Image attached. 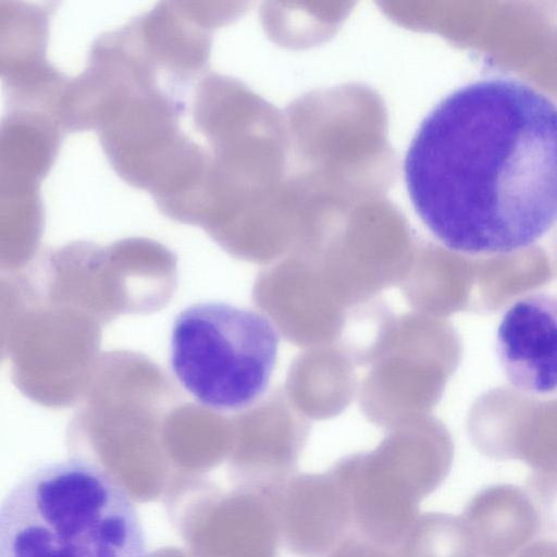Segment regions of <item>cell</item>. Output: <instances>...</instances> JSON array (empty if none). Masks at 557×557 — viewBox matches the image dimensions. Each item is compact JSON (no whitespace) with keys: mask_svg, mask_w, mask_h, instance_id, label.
Instances as JSON below:
<instances>
[{"mask_svg":"<svg viewBox=\"0 0 557 557\" xmlns=\"http://www.w3.org/2000/svg\"><path fill=\"white\" fill-rule=\"evenodd\" d=\"M404 173L416 212L449 250H523L557 223V104L517 78L469 83L423 119Z\"/></svg>","mask_w":557,"mask_h":557,"instance_id":"1","label":"cell"},{"mask_svg":"<svg viewBox=\"0 0 557 557\" xmlns=\"http://www.w3.org/2000/svg\"><path fill=\"white\" fill-rule=\"evenodd\" d=\"M0 557H147L126 490L82 459L41 465L9 491L0 510Z\"/></svg>","mask_w":557,"mask_h":557,"instance_id":"2","label":"cell"},{"mask_svg":"<svg viewBox=\"0 0 557 557\" xmlns=\"http://www.w3.org/2000/svg\"><path fill=\"white\" fill-rule=\"evenodd\" d=\"M278 344L277 330L263 314L224 301H199L173 322L170 364L198 404L236 411L265 392Z\"/></svg>","mask_w":557,"mask_h":557,"instance_id":"3","label":"cell"},{"mask_svg":"<svg viewBox=\"0 0 557 557\" xmlns=\"http://www.w3.org/2000/svg\"><path fill=\"white\" fill-rule=\"evenodd\" d=\"M496 356L508 383L528 397H557V293L534 290L504 312Z\"/></svg>","mask_w":557,"mask_h":557,"instance_id":"4","label":"cell"},{"mask_svg":"<svg viewBox=\"0 0 557 557\" xmlns=\"http://www.w3.org/2000/svg\"><path fill=\"white\" fill-rule=\"evenodd\" d=\"M282 541L298 557H324L352 527L349 498L330 471L292 476L277 495Z\"/></svg>","mask_w":557,"mask_h":557,"instance_id":"5","label":"cell"},{"mask_svg":"<svg viewBox=\"0 0 557 557\" xmlns=\"http://www.w3.org/2000/svg\"><path fill=\"white\" fill-rule=\"evenodd\" d=\"M460 517L480 557H513L534 541L542 523L530 494L508 483L481 488Z\"/></svg>","mask_w":557,"mask_h":557,"instance_id":"6","label":"cell"},{"mask_svg":"<svg viewBox=\"0 0 557 557\" xmlns=\"http://www.w3.org/2000/svg\"><path fill=\"white\" fill-rule=\"evenodd\" d=\"M400 557H480L460 516L420 513L404 542Z\"/></svg>","mask_w":557,"mask_h":557,"instance_id":"7","label":"cell"},{"mask_svg":"<svg viewBox=\"0 0 557 557\" xmlns=\"http://www.w3.org/2000/svg\"><path fill=\"white\" fill-rule=\"evenodd\" d=\"M326 557H400L398 548H388L359 535H348Z\"/></svg>","mask_w":557,"mask_h":557,"instance_id":"8","label":"cell"},{"mask_svg":"<svg viewBox=\"0 0 557 557\" xmlns=\"http://www.w3.org/2000/svg\"><path fill=\"white\" fill-rule=\"evenodd\" d=\"M513 557H557V540H534Z\"/></svg>","mask_w":557,"mask_h":557,"instance_id":"9","label":"cell"}]
</instances>
